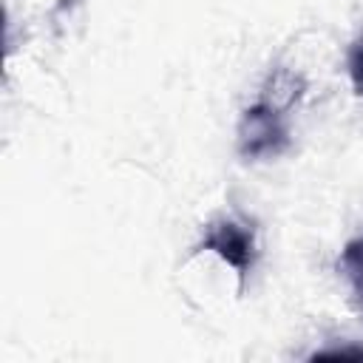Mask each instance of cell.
<instances>
[{
	"mask_svg": "<svg viewBox=\"0 0 363 363\" xmlns=\"http://www.w3.org/2000/svg\"><path fill=\"white\" fill-rule=\"evenodd\" d=\"M272 88H275V94L264 96L252 108H247L238 122V147H241L244 159H272L289 142L284 108L298 96V91L289 88L286 94H281L278 79H272Z\"/></svg>",
	"mask_w": 363,
	"mask_h": 363,
	"instance_id": "6da1fadb",
	"label": "cell"
},
{
	"mask_svg": "<svg viewBox=\"0 0 363 363\" xmlns=\"http://www.w3.org/2000/svg\"><path fill=\"white\" fill-rule=\"evenodd\" d=\"M201 247L204 250H213L218 258H224L241 278H247L250 267H252V258H255V238H252V230L233 221V218H221V221H213L201 238Z\"/></svg>",
	"mask_w": 363,
	"mask_h": 363,
	"instance_id": "7a4b0ae2",
	"label": "cell"
},
{
	"mask_svg": "<svg viewBox=\"0 0 363 363\" xmlns=\"http://www.w3.org/2000/svg\"><path fill=\"white\" fill-rule=\"evenodd\" d=\"M340 269H343V275H346L354 298L363 306V235L346 244V250L340 255Z\"/></svg>",
	"mask_w": 363,
	"mask_h": 363,
	"instance_id": "3957f363",
	"label": "cell"
},
{
	"mask_svg": "<svg viewBox=\"0 0 363 363\" xmlns=\"http://www.w3.org/2000/svg\"><path fill=\"white\" fill-rule=\"evenodd\" d=\"M349 77H352V85H354V94L363 96V34L352 43L349 48Z\"/></svg>",
	"mask_w": 363,
	"mask_h": 363,
	"instance_id": "277c9868",
	"label": "cell"
}]
</instances>
